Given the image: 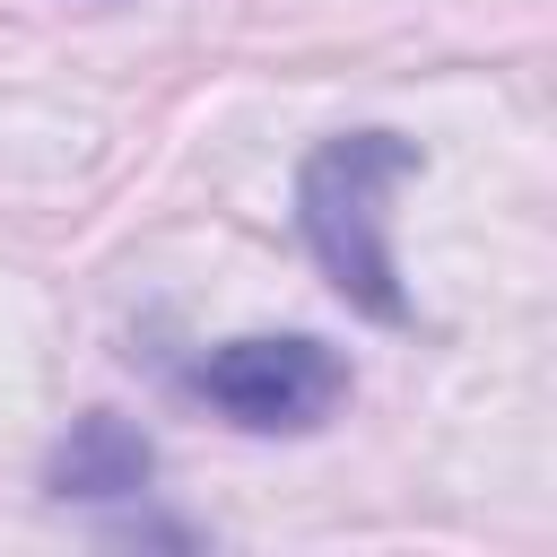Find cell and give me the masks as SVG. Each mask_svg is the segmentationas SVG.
<instances>
[{
    "instance_id": "7a4b0ae2",
    "label": "cell",
    "mask_w": 557,
    "mask_h": 557,
    "mask_svg": "<svg viewBox=\"0 0 557 557\" xmlns=\"http://www.w3.org/2000/svg\"><path fill=\"white\" fill-rule=\"evenodd\" d=\"M191 392L244 435H305L348 400V366L305 331H252L191 366Z\"/></svg>"
},
{
    "instance_id": "3957f363",
    "label": "cell",
    "mask_w": 557,
    "mask_h": 557,
    "mask_svg": "<svg viewBox=\"0 0 557 557\" xmlns=\"http://www.w3.org/2000/svg\"><path fill=\"white\" fill-rule=\"evenodd\" d=\"M148 470H157L148 435H139V426H122L113 409H87V418L70 426V444L52 453V496H78V505L148 496Z\"/></svg>"
},
{
    "instance_id": "6da1fadb",
    "label": "cell",
    "mask_w": 557,
    "mask_h": 557,
    "mask_svg": "<svg viewBox=\"0 0 557 557\" xmlns=\"http://www.w3.org/2000/svg\"><path fill=\"white\" fill-rule=\"evenodd\" d=\"M418 174V148L392 139V131H339L305 157L296 174V226L322 261V278L374 313V322H409V296L392 278V191Z\"/></svg>"
}]
</instances>
